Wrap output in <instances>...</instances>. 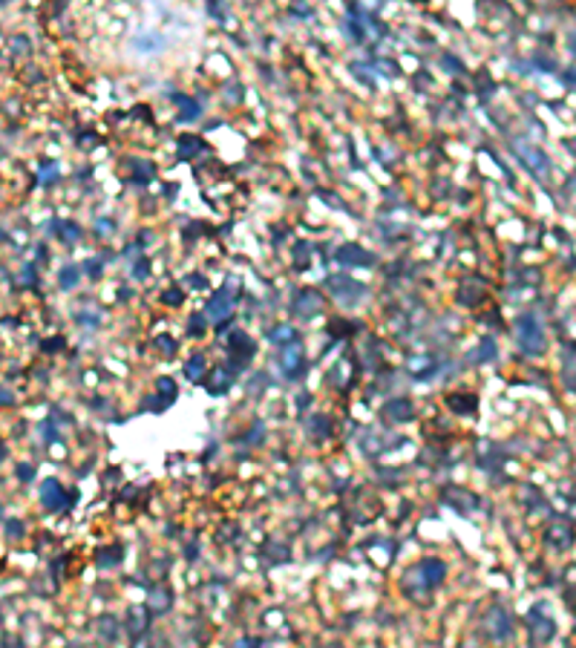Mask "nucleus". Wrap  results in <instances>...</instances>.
Listing matches in <instances>:
<instances>
[{"label": "nucleus", "mask_w": 576, "mask_h": 648, "mask_svg": "<svg viewBox=\"0 0 576 648\" xmlns=\"http://www.w3.org/2000/svg\"><path fill=\"white\" fill-rule=\"evenodd\" d=\"M55 228H61V236H64V239H75V228H72V225H67V222H58Z\"/></svg>", "instance_id": "obj_9"}, {"label": "nucleus", "mask_w": 576, "mask_h": 648, "mask_svg": "<svg viewBox=\"0 0 576 648\" xmlns=\"http://www.w3.org/2000/svg\"><path fill=\"white\" fill-rule=\"evenodd\" d=\"M188 374H191L193 380H196V377H202V358H196V360H191V363H188Z\"/></svg>", "instance_id": "obj_7"}, {"label": "nucleus", "mask_w": 576, "mask_h": 648, "mask_svg": "<svg viewBox=\"0 0 576 648\" xmlns=\"http://www.w3.org/2000/svg\"><path fill=\"white\" fill-rule=\"evenodd\" d=\"M0 3H6V0H0Z\"/></svg>", "instance_id": "obj_10"}, {"label": "nucleus", "mask_w": 576, "mask_h": 648, "mask_svg": "<svg viewBox=\"0 0 576 648\" xmlns=\"http://www.w3.org/2000/svg\"><path fill=\"white\" fill-rule=\"evenodd\" d=\"M386 412H403L406 415V418H409V403H389V406H386ZM395 418H400V415H395Z\"/></svg>", "instance_id": "obj_8"}, {"label": "nucleus", "mask_w": 576, "mask_h": 648, "mask_svg": "<svg viewBox=\"0 0 576 648\" xmlns=\"http://www.w3.org/2000/svg\"><path fill=\"white\" fill-rule=\"evenodd\" d=\"M519 340H521V349L527 352V355H539L542 352V329H539V323L533 317H521L519 320Z\"/></svg>", "instance_id": "obj_1"}, {"label": "nucleus", "mask_w": 576, "mask_h": 648, "mask_svg": "<svg viewBox=\"0 0 576 648\" xmlns=\"http://www.w3.org/2000/svg\"><path fill=\"white\" fill-rule=\"evenodd\" d=\"M81 274V268H75V265H69V268H64V274H61V285L64 288H72L75 285V277Z\"/></svg>", "instance_id": "obj_6"}, {"label": "nucleus", "mask_w": 576, "mask_h": 648, "mask_svg": "<svg viewBox=\"0 0 576 648\" xmlns=\"http://www.w3.org/2000/svg\"><path fill=\"white\" fill-rule=\"evenodd\" d=\"M337 260L340 262H360V265H369L372 262V257L366 254L363 248H355V245H346V248H340V254H337Z\"/></svg>", "instance_id": "obj_3"}, {"label": "nucleus", "mask_w": 576, "mask_h": 648, "mask_svg": "<svg viewBox=\"0 0 576 648\" xmlns=\"http://www.w3.org/2000/svg\"><path fill=\"white\" fill-rule=\"evenodd\" d=\"M516 150L521 153V156H524V159H527V162H524V165L530 167V170H533L536 176H542V173H545V170H548V165H545V156H542V153H536L533 147H527V144H521V141H516Z\"/></svg>", "instance_id": "obj_2"}, {"label": "nucleus", "mask_w": 576, "mask_h": 648, "mask_svg": "<svg viewBox=\"0 0 576 648\" xmlns=\"http://www.w3.org/2000/svg\"><path fill=\"white\" fill-rule=\"evenodd\" d=\"M207 311H210V314H213V317H225V314H228V311H231V300H225V297H216V300H213V303L207 305Z\"/></svg>", "instance_id": "obj_5"}, {"label": "nucleus", "mask_w": 576, "mask_h": 648, "mask_svg": "<svg viewBox=\"0 0 576 648\" xmlns=\"http://www.w3.org/2000/svg\"><path fill=\"white\" fill-rule=\"evenodd\" d=\"M43 501H46L52 510L61 507V487H58V481H46V484H43Z\"/></svg>", "instance_id": "obj_4"}]
</instances>
